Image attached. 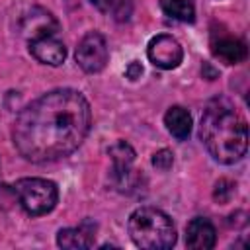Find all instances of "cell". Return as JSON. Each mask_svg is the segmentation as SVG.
Segmentation results:
<instances>
[{"instance_id":"cell-1","label":"cell","mask_w":250,"mask_h":250,"mask_svg":"<svg viewBox=\"0 0 250 250\" xmlns=\"http://www.w3.org/2000/svg\"><path fill=\"white\" fill-rule=\"evenodd\" d=\"M92 125L88 100L72 88H57L25 105L12 129L18 152L29 162H53L74 152Z\"/></svg>"},{"instance_id":"cell-2","label":"cell","mask_w":250,"mask_h":250,"mask_svg":"<svg viewBox=\"0 0 250 250\" xmlns=\"http://www.w3.org/2000/svg\"><path fill=\"white\" fill-rule=\"evenodd\" d=\"M199 139L217 162L234 164L246 154L248 148L246 119L229 100L215 98L207 104L201 115Z\"/></svg>"},{"instance_id":"cell-3","label":"cell","mask_w":250,"mask_h":250,"mask_svg":"<svg viewBox=\"0 0 250 250\" xmlns=\"http://www.w3.org/2000/svg\"><path fill=\"white\" fill-rule=\"evenodd\" d=\"M127 229L131 240L145 250H166L176 244V227L172 219L156 207L135 209Z\"/></svg>"},{"instance_id":"cell-4","label":"cell","mask_w":250,"mask_h":250,"mask_svg":"<svg viewBox=\"0 0 250 250\" xmlns=\"http://www.w3.org/2000/svg\"><path fill=\"white\" fill-rule=\"evenodd\" d=\"M12 191L18 195L21 209L33 217L53 211L59 199L57 184L45 178H21L12 186Z\"/></svg>"},{"instance_id":"cell-5","label":"cell","mask_w":250,"mask_h":250,"mask_svg":"<svg viewBox=\"0 0 250 250\" xmlns=\"http://www.w3.org/2000/svg\"><path fill=\"white\" fill-rule=\"evenodd\" d=\"M76 62L84 72H100L105 68L109 53H107V43L100 31H90L86 33L78 47H76Z\"/></svg>"},{"instance_id":"cell-6","label":"cell","mask_w":250,"mask_h":250,"mask_svg":"<svg viewBox=\"0 0 250 250\" xmlns=\"http://www.w3.org/2000/svg\"><path fill=\"white\" fill-rule=\"evenodd\" d=\"M146 57L154 66H158L162 70H172V68L180 66V62L184 59V49L176 37L160 33L150 39V43L146 47Z\"/></svg>"},{"instance_id":"cell-7","label":"cell","mask_w":250,"mask_h":250,"mask_svg":"<svg viewBox=\"0 0 250 250\" xmlns=\"http://www.w3.org/2000/svg\"><path fill=\"white\" fill-rule=\"evenodd\" d=\"M29 53L43 64L59 66L66 59V47L55 35H43L37 39H29Z\"/></svg>"},{"instance_id":"cell-8","label":"cell","mask_w":250,"mask_h":250,"mask_svg":"<svg viewBox=\"0 0 250 250\" xmlns=\"http://www.w3.org/2000/svg\"><path fill=\"white\" fill-rule=\"evenodd\" d=\"M217 242V230L205 217H195L186 227V244L193 250H209Z\"/></svg>"},{"instance_id":"cell-9","label":"cell","mask_w":250,"mask_h":250,"mask_svg":"<svg viewBox=\"0 0 250 250\" xmlns=\"http://www.w3.org/2000/svg\"><path fill=\"white\" fill-rule=\"evenodd\" d=\"M20 29L27 39H37L43 35H55L59 29V23L49 12L41 8H33L27 16H23Z\"/></svg>"},{"instance_id":"cell-10","label":"cell","mask_w":250,"mask_h":250,"mask_svg":"<svg viewBox=\"0 0 250 250\" xmlns=\"http://www.w3.org/2000/svg\"><path fill=\"white\" fill-rule=\"evenodd\" d=\"M94 229L88 221H84L80 227L74 229H61L57 232V244L61 248H72V250H82V248H90L94 244Z\"/></svg>"},{"instance_id":"cell-11","label":"cell","mask_w":250,"mask_h":250,"mask_svg":"<svg viewBox=\"0 0 250 250\" xmlns=\"http://www.w3.org/2000/svg\"><path fill=\"white\" fill-rule=\"evenodd\" d=\"M213 55L225 64H238L246 59V45L236 37H219L211 43Z\"/></svg>"},{"instance_id":"cell-12","label":"cell","mask_w":250,"mask_h":250,"mask_svg":"<svg viewBox=\"0 0 250 250\" xmlns=\"http://www.w3.org/2000/svg\"><path fill=\"white\" fill-rule=\"evenodd\" d=\"M164 125L166 129L178 139V141H184L189 137L191 133V115L186 107L182 105H172L168 107V111L164 113Z\"/></svg>"},{"instance_id":"cell-13","label":"cell","mask_w":250,"mask_h":250,"mask_svg":"<svg viewBox=\"0 0 250 250\" xmlns=\"http://www.w3.org/2000/svg\"><path fill=\"white\" fill-rule=\"evenodd\" d=\"M109 156H111V174H119V172H127L131 170L133 162H135V150L129 143L125 141H117L115 145L109 146Z\"/></svg>"},{"instance_id":"cell-14","label":"cell","mask_w":250,"mask_h":250,"mask_svg":"<svg viewBox=\"0 0 250 250\" xmlns=\"http://www.w3.org/2000/svg\"><path fill=\"white\" fill-rule=\"evenodd\" d=\"M160 8L172 20L186 23L195 20V0H160Z\"/></svg>"},{"instance_id":"cell-15","label":"cell","mask_w":250,"mask_h":250,"mask_svg":"<svg viewBox=\"0 0 250 250\" xmlns=\"http://www.w3.org/2000/svg\"><path fill=\"white\" fill-rule=\"evenodd\" d=\"M172 164H174V154H172L168 148H160V150H156V152L152 154V166H154L156 170L166 172V170L172 168Z\"/></svg>"},{"instance_id":"cell-16","label":"cell","mask_w":250,"mask_h":250,"mask_svg":"<svg viewBox=\"0 0 250 250\" xmlns=\"http://www.w3.org/2000/svg\"><path fill=\"white\" fill-rule=\"evenodd\" d=\"M232 191H234V184H230L229 180H221V182H217V186H215L213 197H215L219 203H225V201H229V197L232 195Z\"/></svg>"},{"instance_id":"cell-17","label":"cell","mask_w":250,"mask_h":250,"mask_svg":"<svg viewBox=\"0 0 250 250\" xmlns=\"http://www.w3.org/2000/svg\"><path fill=\"white\" fill-rule=\"evenodd\" d=\"M125 74H127V78H131V80L141 78V74H143V66H141V62H137V61L129 62V66H127Z\"/></svg>"},{"instance_id":"cell-18","label":"cell","mask_w":250,"mask_h":250,"mask_svg":"<svg viewBox=\"0 0 250 250\" xmlns=\"http://www.w3.org/2000/svg\"><path fill=\"white\" fill-rule=\"evenodd\" d=\"M92 6H96L98 10H102V12H105V10H109V6L113 4V0H88Z\"/></svg>"}]
</instances>
